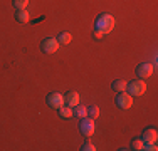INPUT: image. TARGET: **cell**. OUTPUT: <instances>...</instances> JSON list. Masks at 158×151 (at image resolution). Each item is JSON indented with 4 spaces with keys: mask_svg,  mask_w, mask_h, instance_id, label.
<instances>
[{
    "mask_svg": "<svg viewBox=\"0 0 158 151\" xmlns=\"http://www.w3.org/2000/svg\"><path fill=\"white\" fill-rule=\"evenodd\" d=\"M64 103H66L67 106H71V108L77 106L79 104V94L76 92V91H69V92L64 96Z\"/></svg>",
    "mask_w": 158,
    "mask_h": 151,
    "instance_id": "cell-9",
    "label": "cell"
},
{
    "mask_svg": "<svg viewBox=\"0 0 158 151\" xmlns=\"http://www.w3.org/2000/svg\"><path fill=\"white\" fill-rule=\"evenodd\" d=\"M153 71H155V67H153V64L150 62H141L140 66L136 67V74L140 79H148L153 76Z\"/></svg>",
    "mask_w": 158,
    "mask_h": 151,
    "instance_id": "cell-6",
    "label": "cell"
},
{
    "mask_svg": "<svg viewBox=\"0 0 158 151\" xmlns=\"http://www.w3.org/2000/svg\"><path fill=\"white\" fill-rule=\"evenodd\" d=\"M113 91H116V92H123V91H126V82L121 81V79H118V81L113 82Z\"/></svg>",
    "mask_w": 158,
    "mask_h": 151,
    "instance_id": "cell-13",
    "label": "cell"
},
{
    "mask_svg": "<svg viewBox=\"0 0 158 151\" xmlns=\"http://www.w3.org/2000/svg\"><path fill=\"white\" fill-rule=\"evenodd\" d=\"M94 129H96V124H94V119L93 118H82L81 119V124H79V131L81 134L84 136H93L94 134Z\"/></svg>",
    "mask_w": 158,
    "mask_h": 151,
    "instance_id": "cell-3",
    "label": "cell"
},
{
    "mask_svg": "<svg viewBox=\"0 0 158 151\" xmlns=\"http://www.w3.org/2000/svg\"><path fill=\"white\" fill-rule=\"evenodd\" d=\"M126 91L131 96H143L146 91V82L143 79H135L131 82H126Z\"/></svg>",
    "mask_w": 158,
    "mask_h": 151,
    "instance_id": "cell-2",
    "label": "cell"
},
{
    "mask_svg": "<svg viewBox=\"0 0 158 151\" xmlns=\"http://www.w3.org/2000/svg\"><path fill=\"white\" fill-rule=\"evenodd\" d=\"M29 18H31V15H29V12H27L25 9L17 10V12H15V20H17V22H20V24H27Z\"/></svg>",
    "mask_w": 158,
    "mask_h": 151,
    "instance_id": "cell-10",
    "label": "cell"
},
{
    "mask_svg": "<svg viewBox=\"0 0 158 151\" xmlns=\"http://www.w3.org/2000/svg\"><path fill=\"white\" fill-rule=\"evenodd\" d=\"M104 34L101 32V30H98V29H94V32H93V37H94V39H101V37H103Z\"/></svg>",
    "mask_w": 158,
    "mask_h": 151,
    "instance_id": "cell-19",
    "label": "cell"
},
{
    "mask_svg": "<svg viewBox=\"0 0 158 151\" xmlns=\"http://www.w3.org/2000/svg\"><path fill=\"white\" fill-rule=\"evenodd\" d=\"M141 139H143V143H156V139H158L156 129H153V128L145 129V131H143V134H141Z\"/></svg>",
    "mask_w": 158,
    "mask_h": 151,
    "instance_id": "cell-8",
    "label": "cell"
},
{
    "mask_svg": "<svg viewBox=\"0 0 158 151\" xmlns=\"http://www.w3.org/2000/svg\"><path fill=\"white\" fill-rule=\"evenodd\" d=\"M143 146H145L143 139H133V141H131V149H135V151H141Z\"/></svg>",
    "mask_w": 158,
    "mask_h": 151,
    "instance_id": "cell-15",
    "label": "cell"
},
{
    "mask_svg": "<svg viewBox=\"0 0 158 151\" xmlns=\"http://www.w3.org/2000/svg\"><path fill=\"white\" fill-rule=\"evenodd\" d=\"M116 106L121 109H130L131 106H133V96L128 92H118V96H116Z\"/></svg>",
    "mask_w": 158,
    "mask_h": 151,
    "instance_id": "cell-5",
    "label": "cell"
},
{
    "mask_svg": "<svg viewBox=\"0 0 158 151\" xmlns=\"http://www.w3.org/2000/svg\"><path fill=\"white\" fill-rule=\"evenodd\" d=\"M29 5V0H14V7L17 10H22V9H27Z\"/></svg>",
    "mask_w": 158,
    "mask_h": 151,
    "instance_id": "cell-16",
    "label": "cell"
},
{
    "mask_svg": "<svg viewBox=\"0 0 158 151\" xmlns=\"http://www.w3.org/2000/svg\"><path fill=\"white\" fill-rule=\"evenodd\" d=\"M47 104L51 106V108H54V109H59L61 106L66 104L64 103V96L59 94V92H51L47 96Z\"/></svg>",
    "mask_w": 158,
    "mask_h": 151,
    "instance_id": "cell-7",
    "label": "cell"
},
{
    "mask_svg": "<svg viewBox=\"0 0 158 151\" xmlns=\"http://www.w3.org/2000/svg\"><path fill=\"white\" fill-rule=\"evenodd\" d=\"M88 114L91 116L93 119H96L98 116H99V108H98V106H91V108L88 109Z\"/></svg>",
    "mask_w": 158,
    "mask_h": 151,
    "instance_id": "cell-17",
    "label": "cell"
},
{
    "mask_svg": "<svg viewBox=\"0 0 158 151\" xmlns=\"http://www.w3.org/2000/svg\"><path fill=\"white\" fill-rule=\"evenodd\" d=\"M59 116L64 119H69L71 116H73V108H71V106H61V108H59Z\"/></svg>",
    "mask_w": 158,
    "mask_h": 151,
    "instance_id": "cell-12",
    "label": "cell"
},
{
    "mask_svg": "<svg viewBox=\"0 0 158 151\" xmlns=\"http://www.w3.org/2000/svg\"><path fill=\"white\" fill-rule=\"evenodd\" d=\"M57 40H59V44H69L71 40H73V35H71L69 32H61L59 34V37H57Z\"/></svg>",
    "mask_w": 158,
    "mask_h": 151,
    "instance_id": "cell-14",
    "label": "cell"
},
{
    "mask_svg": "<svg viewBox=\"0 0 158 151\" xmlns=\"http://www.w3.org/2000/svg\"><path fill=\"white\" fill-rule=\"evenodd\" d=\"M82 151H96V146L93 145V143H84V145H82V148H81Z\"/></svg>",
    "mask_w": 158,
    "mask_h": 151,
    "instance_id": "cell-18",
    "label": "cell"
},
{
    "mask_svg": "<svg viewBox=\"0 0 158 151\" xmlns=\"http://www.w3.org/2000/svg\"><path fill=\"white\" fill-rule=\"evenodd\" d=\"M73 116H76V118L79 119H82V118H86L88 116V108H84V106H74L73 108Z\"/></svg>",
    "mask_w": 158,
    "mask_h": 151,
    "instance_id": "cell-11",
    "label": "cell"
},
{
    "mask_svg": "<svg viewBox=\"0 0 158 151\" xmlns=\"http://www.w3.org/2000/svg\"><path fill=\"white\" fill-rule=\"evenodd\" d=\"M59 40L54 39V37H46V39L40 42V49H42V52H46V54H54V52H57L59 49Z\"/></svg>",
    "mask_w": 158,
    "mask_h": 151,
    "instance_id": "cell-4",
    "label": "cell"
},
{
    "mask_svg": "<svg viewBox=\"0 0 158 151\" xmlns=\"http://www.w3.org/2000/svg\"><path fill=\"white\" fill-rule=\"evenodd\" d=\"M114 17L111 14H101L99 17L96 18V24H94V29L101 30L103 34H110L113 29H114Z\"/></svg>",
    "mask_w": 158,
    "mask_h": 151,
    "instance_id": "cell-1",
    "label": "cell"
}]
</instances>
